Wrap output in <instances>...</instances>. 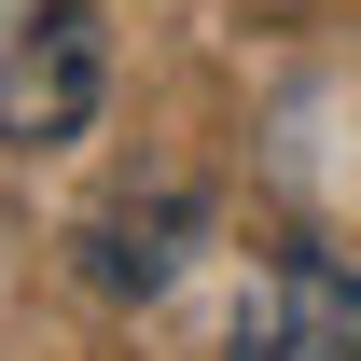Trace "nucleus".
I'll return each mask as SVG.
<instances>
[{"label":"nucleus","instance_id":"f257e3e1","mask_svg":"<svg viewBox=\"0 0 361 361\" xmlns=\"http://www.w3.org/2000/svg\"><path fill=\"white\" fill-rule=\"evenodd\" d=\"M111 97V42L84 0H0V153H70Z\"/></svg>","mask_w":361,"mask_h":361},{"label":"nucleus","instance_id":"f03ea898","mask_svg":"<svg viewBox=\"0 0 361 361\" xmlns=\"http://www.w3.org/2000/svg\"><path fill=\"white\" fill-rule=\"evenodd\" d=\"M236 361H361V264L334 250H264L236 292Z\"/></svg>","mask_w":361,"mask_h":361},{"label":"nucleus","instance_id":"7ed1b4c3","mask_svg":"<svg viewBox=\"0 0 361 361\" xmlns=\"http://www.w3.org/2000/svg\"><path fill=\"white\" fill-rule=\"evenodd\" d=\"M167 236H195V195H180V180L153 195V209H111V223L84 236V278H97V292H153V278L180 264Z\"/></svg>","mask_w":361,"mask_h":361}]
</instances>
